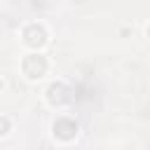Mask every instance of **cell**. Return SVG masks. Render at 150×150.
Masks as SVG:
<instances>
[{
	"mask_svg": "<svg viewBox=\"0 0 150 150\" xmlns=\"http://www.w3.org/2000/svg\"><path fill=\"white\" fill-rule=\"evenodd\" d=\"M7 127H9V122H7L5 117H2V120H0V134H7V131H5Z\"/></svg>",
	"mask_w": 150,
	"mask_h": 150,
	"instance_id": "1",
	"label": "cell"
}]
</instances>
